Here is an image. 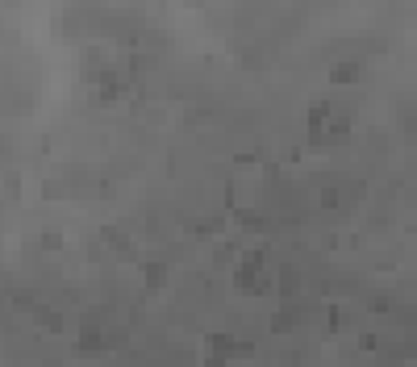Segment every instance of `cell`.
Masks as SVG:
<instances>
[{
  "mask_svg": "<svg viewBox=\"0 0 417 367\" xmlns=\"http://www.w3.org/2000/svg\"><path fill=\"white\" fill-rule=\"evenodd\" d=\"M305 288V272L301 267H279V292L284 296H296Z\"/></svg>",
  "mask_w": 417,
  "mask_h": 367,
  "instance_id": "6da1fadb",
  "label": "cell"
},
{
  "mask_svg": "<svg viewBox=\"0 0 417 367\" xmlns=\"http://www.w3.org/2000/svg\"><path fill=\"white\" fill-rule=\"evenodd\" d=\"M301 313H305V309H292V305H288V309H279V313H276V321H272V325L284 334V330H292V325H301V321H305Z\"/></svg>",
  "mask_w": 417,
  "mask_h": 367,
  "instance_id": "7a4b0ae2",
  "label": "cell"
}]
</instances>
